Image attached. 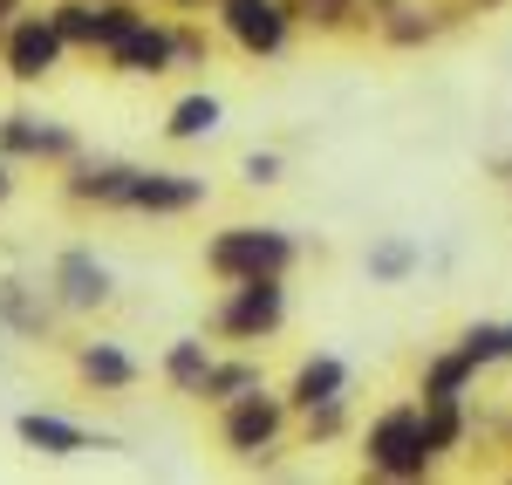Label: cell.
<instances>
[{"mask_svg": "<svg viewBox=\"0 0 512 485\" xmlns=\"http://www.w3.org/2000/svg\"><path fill=\"white\" fill-rule=\"evenodd\" d=\"M198 267L212 274V281H260V274H280L287 281V267H294V240L280 233V226H219L212 240L198 246Z\"/></svg>", "mask_w": 512, "mask_h": 485, "instance_id": "cell-1", "label": "cell"}, {"mask_svg": "<svg viewBox=\"0 0 512 485\" xmlns=\"http://www.w3.org/2000/svg\"><path fill=\"white\" fill-rule=\"evenodd\" d=\"M280 322H287V287L280 274H260V281H226V294L212 301L205 328L233 349H253V342H274Z\"/></svg>", "mask_w": 512, "mask_h": 485, "instance_id": "cell-2", "label": "cell"}, {"mask_svg": "<svg viewBox=\"0 0 512 485\" xmlns=\"http://www.w3.org/2000/svg\"><path fill=\"white\" fill-rule=\"evenodd\" d=\"M362 465L376 479H424L437 465V445L424 431V404H396L362 431Z\"/></svg>", "mask_w": 512, "mask_h": 485, "instance_id": "cell-3", "label": "cell"}, {"mask_svg": "<svg viewBox=\"0 0 512 485\" xmlns=\"http://www.w3.org/2000/svg\"><path fill=\"white\" fill-rule=\"evenodd\" d=\"M69 55H76V48H69L62 28H55V14H48V7H28L21 21H7V28H0V69H7L14 89H41V82L55 76Z\"/></svg>", "mask_w": 512, "mask_h": 485, "instance_id": "cell-4", "label": "cell"}, {"mask_svg": "<svg viewBox=\"0 0 512 485\" xmlns=\"http://www.w3.org/2000/svg\"><path fill=\"white\" fill-rule=\"evenodd\" d=\"M287 417H294V404L274 397V390L260 383V390L233 397V404H219V445L233 451V458H246V465H260V458H274V451H280Z\"/></svg>", "mask_w": 512, "mask_h": 485, "instance_id": "cell-5", "label": "cell"}, {"mask_svg": "<svg viewBox=\"0 0 512 485\" xmlns=\"http://www.w3.org/2000/svg\"><path fill=\"white\" fill-rule=\"evenodd\" d=\"M294 0H219L212 7V21H219V35L233 41L239 55H253V62H274L280 48L294 41Z\"/></svg>", "mask_w": 512, "mask_h": 485, "instance_id": "cell-6", "label": "cell"}, {"mask_svg": "<svg viewBox=\"0 0 512 485\" xmlns=\"http://www.w3.org/2000/svg\"><path fill=\"white\" fill-rule=\"evenodd\" d=\"M48 294L62 315H103L117 301V274H110V260H96V246H62L48 260Z\"/></svg>", "mask_w": 512, "mask_h": 485, "instance_id": "cell-7", "label": "cell"}, {"mask_svg": "<svg viewBox=\"0 0 512 485\" xmlns=\"http://www.w3.org/2000/svg\"><path fill=\"white\" fill-rule=\"evenodd\" d=\"M0 158L14 164H41V171H62L69 158H82V137L55 117H35V110H7L0 117Z\"/></svg>", "mask_w": 512, "mask_h": 485, "instance_id": "cell-8", "label": "cell"}, {"mask_svg": "<svg viewBox=\"0 0 512 485\" xmlns=\"http://www.w3.org/2000/svg\"><path fill=\"white\" fill-rule=\"evenodd\" d=\"M117 76H137V82H158V76H178V21L171 14H151L144 7V21L130 28V35L103 55Z\"/></svg>", "mask_w": 512, "mask_h": 485, "instance_id": "cell-9", "label": "cell"}, {"mask_svg": "<svg viewBox=\"0 0 512 485\" xmlns=\"http://www.w3.org/2000/svg\"><path fill=\"white\" fill-rule=\"evenodd\" d=\"M130 185H137V164L130 158H69L62 164V199L82 212H130Z\"/></svg>", "mask_w": 512, "mask_h": 485, "instance_id": "cell-10", "label": "cell"}, {"mask_svg": "<svg viewBox=\"0 0 512 485\" xmlns=\"http://www.w3.org/2000/svg\"><path fill=\"white\" fill-rule=\"evenodd\" d=\"M205 199H212V192H205V178H192V171H158V164H137L130 212H144V219H185V212H198Z\"/></svg>", "mask_w": 512, "mask_h": 485, "instance_id": "cell-11", "label": "cell"}, {"mask_svg": "<svg viewBox=\"0 0 512 485\" xmlns=\"http://www.w3.org/2000/svg\"><path fill=\"white\" fill-rule=\"evenodd\" d=\"M69 369H76L82 390H96V397H123V390H137V383H144V363H137L123 342H110V335H89V342H76Z\"/></svg>", "mask_w": 512, "mask_h": 485, "instance_id": "cell-12", "label": "cell"}, {"mask_svg": "<svg viewBox=\"0 0 512 485\" xmlns=\"http://www.w3.org/2000/svg\"><path fill=\"white\" fill-rule=\"evenodd\" d=\"M14 438H21V451H35V458H55V465H69V458H82L89 445H103L89 424L62 417V410H21V417H14Z\"/></svg>", "mask_w": 512, "mask_h": 485, "instance_id": "cell-13", "label": "cell"}, {"mask_svg": "<svg viewBox=\"0 0 512 485\" xmlns=\"http://www.w3.org/2000/svg\"><path fill=\"white\" fill-rule=\"evenodd\" d=\"M55 294L48 287H28L21 274H0V328L7 335H28V342H48L55 335Z\"/></svg>", "mask_w": 512, "mask_h": 485, "instance_id": "cell-14", "label": "cell"}, {"mask_svg": "<svg viewBox=\"0 0 512 485\" xmlns=\"http://www.w3.org/2000/svg\"><path fill=\"white\" fill-rule=\"evenodd\" d=\"M212 363H219V349H212L205 335H178V342H164L158 376H164V390H171V397H192V404H198V390H205Z\"/></svg>", "mask_w": 512, "mask_h": 485, "instance_id": "cell-15", "label": "cell"}, {"mask_svg": "<svg viewBox=\"0 0 512 485\" xmlns=\"http://www.w3.org/2000/svg\"><path fill=\"white\" fill-rule=\"evenodd\" d=\"M335 397H349V363L342 356H301L294 383H287V404L315 410V404H335Z\"/></svg>", "mask_w": 512, "mask_h": 485, "instance_id": "cell-16", "label": "cell"}, {"mask_svg": "<svg viewBox=\"0 0 512 485\" xmlns=\"http://www.w3.org/2000/svg\"><path fill=\"white\" fill-rule=\"evenodd\" d=\"M219 123H226V103H219L212 89H192V96H178V103L164 110V137H171V144H205Z\"/></svg>", "mask_w": 512, "mask_h": 485, "instance_id": "cell-17", "label": "cell"}, {"mask_svg": "<svg viewBox=\"0 0 512 485\" xmlns=\"http://www.w3.org/2000/svg\"><path fill=\"white\" fill-rule=\"evenodd\" d=\"M472 376H478V363L465 356V349H444V356H431L424 363V404H465V390H472Z\"/></svg>", "mask_w": 512, "mask_h": 485, "instance_id": "cell-18", "label": "cell"}, {"mask_svg": "<svg viewBox=\"0 0 512 485\" xmlns=\"http://www.w3.org/2000/svg\"><path fill=\"white\" fill-rule=\"evenodd\" d=\"M246 390H260V363L253 356H219L212 363V376H205V390H198V404H233V397H246Z\"/></svg>", "mask_w": 512, "mask_h": 485, "instance_id": "cell-19", "label": "cell"}, {"mask_svg": "<svg viewBox=\"0 0 512 485\" xmlns=\"http://www.w3.org/2000/svg\"><path fill=\"white\" fill-rule=\"evenodd\" d=\"M458 349H465L478 369L485 363H512V328L506 322H472L465 335H458Z\"/></svg>", "mask_w": 512, "mask_h": 485, "instance_id": "cell-20", "label": "cell"}, {"mask_svg": "<svg viewBox=\"0 0 512 485\" xmlns=\"http://www.w3.org/2000/svg\"><path fill=\"white\" fill-rule=\"evenodd\" d=\"M369 281H403L410 267H417V246H403V240H383V246H369Z\"/></svg>", "mask_w": 512, "mask_h": 485, "instance_id": "cell-21", "label": "cell"}, {"mask_svg": "<svg viewBox=\"0 0 512 485\" xmlns=\"http://www.w3.org/2000/svg\"><path fill=\"white\" fill-rule=\"evenodd\" d=\"M424 431H431L437 451H458L465 445V410L458 404H424Z\"/></svg>", "mask_w": 512, "mask_h": 485, "instance_id": "cell-22", "label": "cell"}, {"mask_svg": "<svg viewBox=\"0 0 512 485\" xmlns=\"http://www.w3.org/2000/svg\"><path fill=\"white\" fill-rule=\"evenodd\" d=\"M178 21V69H198L205 55H212V41H205V28H198L192 14H171Z\"/></svg>", "mask_w": 512, "mask_h": 485, "instance_id": "cell-23", "label": "cell"}, {"mask_svg": "<svg viewBox=\"0 0 512 485\" xmlns=\"http://www.w3.org/2000/svg\"><path fill=\"white\" fill-rule=\"evenodd\" d=\"M239 178L246 185H280V151H246L239 158Z\"/></svg>", "mask_w": 512, "mask_h": 485, "instance_id": "cell-24", "label": "cell"}, {"mask_svg": "<svg viewBox=\"0 0 512 485\" xmlns=\"http://www.w3.org/2000/svg\"><path fill=\"white\" fill-rule=\"evenodd\" d=\"M158 14H205V7H219V0H151Z\"/></svg>", "mask_w": 512, "mask_h": 485, "instance_id": "cell-25", "label": "cell"}, {"mask_svg": "<svg viewBox=\"0 0 512 485\" xmlns=\"http://www.w3.org/2000/svg\"><path fill=\"white\" fill-rule=\"evenodd\" d=\"M14 171H21V164H14V158H0V205L14 199V185H21V178H14Z\"/></svg>", "mask_w": 512, "mask_h": 485, "instance_id": "cell-26", "label": "cell"}, {"mask_svg": "<svg viewBox=\"0 0 512 485\" xmlns=\"http://www.w3.org/2000/svg\"><path fill=\"white\" fill-rule=\"evenodd\" d=\"M28 7H35V0H0V28H7V21H21Z\"/></svg>", "mask_w": 512, "mask_h": 485, "instance_id": "cell-27", "label": "cell"}]
</instances>
